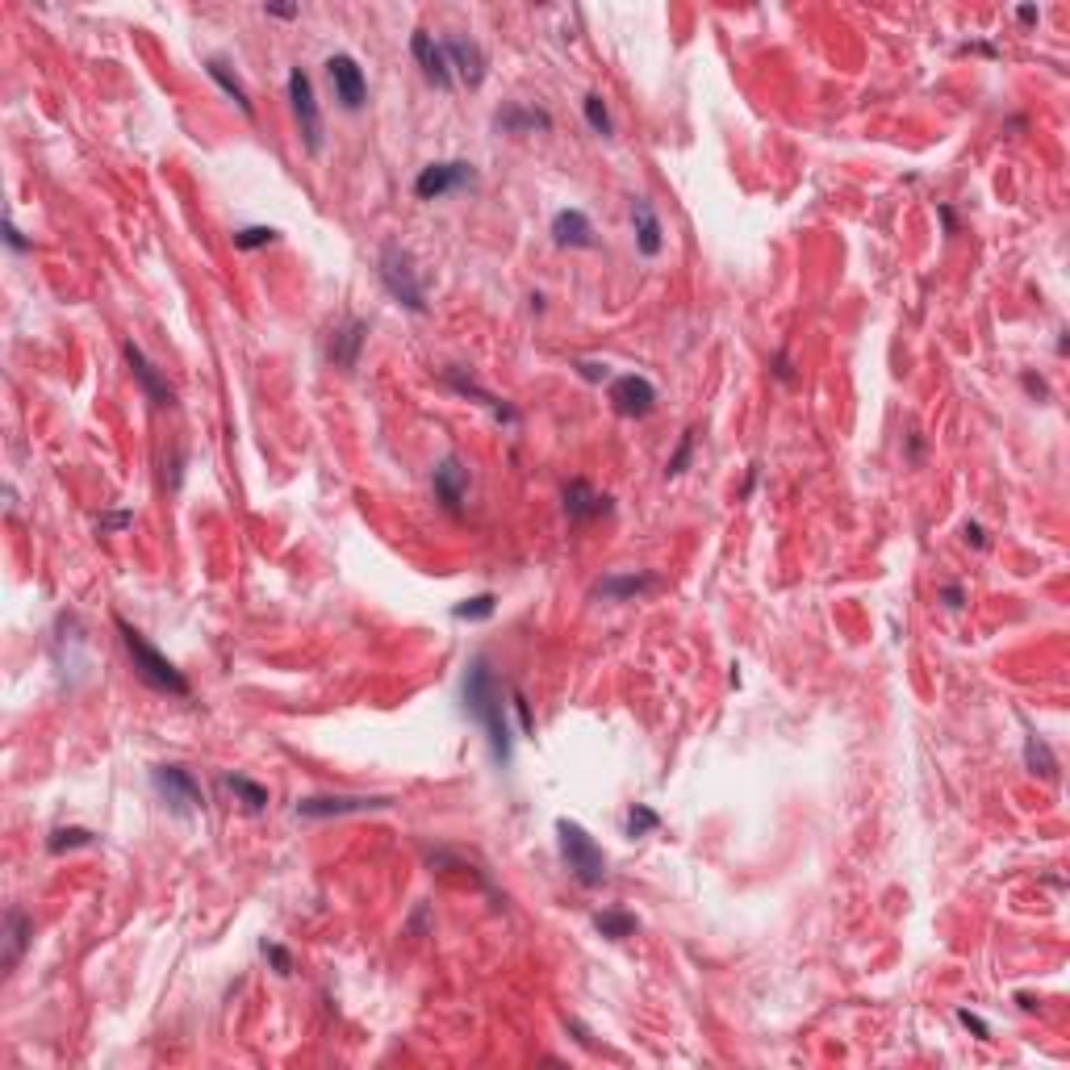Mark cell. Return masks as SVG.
<instances>
[{
  "label": "cell",
  "mask_w": 1070,
  "mask_h": 1070,
  "mask_svg": "<svg viewBox=\"0 0 1070 1070\" xmlns=\"http://www.w3.org/2000/svg\"><path fill=\"white\" fill-rule=\"evenodd\" d=\"M460 703H464V715L485 728L490 753L506 770L510 757H515V736H510V724H506V694H502V682H498L490 657H473L469 661L464 682H460Z\"/></svg>",
  "instance_id": "cell-1"
},
{
  "label": "cell",
  "mask_w": 1070,
  "mask_h": 1070,
  "mask_svg": "<svg viewBox=\"0 0 1070 1070\" xmlns=\"http://www.w3.org/2000/svg\"><path fill=\"white\" fill-rule=\"evenodd\" d=\"M113 627H118V636H122L126 653H130V661H134L138 682L151 686V690H159V694H172V699H189V694H193L189 678H184V673H180L164 653H159V648H155L143 632H138V627H130L122 615H113Z\"/></svg>",
  "instance_id": "cell-2"
},
{
  "label": "cell",
  "mask_w": 1070,
  "mask_h": 1070,
  "mask_svg": "<svg viewBox=\"0 0 1070 1070\" xmlns=\"http://www.w3.org/2000/svg\"><path fill=\"white\" fill-rule=\"evenodd\" d=\"M377 276H381V285L385 293L398 301L402 310L410 314H427V285H423V276H418L414 268V255L402 247V243H385L381 255H377Z\"/></svg>",
  "instance_id": "cell-3"
},
{
  "label": "cell",
  "mask_w": 1070,
  "mask_h": 1070,
  "mask_svg": "<svg viewBox=\"0 0 1070 1070\" xmlns=\"http://www.w3.org/2000/svg\"><path fill=\"white\" fill-rule=\"evenodd\" d=\"M556 845H561L565 866L581 887L594 891L607 882V853H602V845L577 820H556Z\"/></svg>",
  "instance_id": "cell-4"
},
{
  "label": "cell",
  "mask_w": 1070,
  "mask_h": 1070,
  "mask_svg": "<svg viewBox=\"0 0 1070 1070\" xmlns=\"http://www.w3.org/2000/svg\"><path fill=\"white\" fill-rule=\"evenodd\" d=\"M151 786L155 795L164 799V807L172 816H193V811H205V790L197 782V774L189 765H155L151 770Z\"/></svg>",
  "instance_id": "cell-5"
},
{
  "label": "cell",
  "mask_w": 1070,
  "mask_h": 1070,
  "mask_svg": "<svg viewBox=\"0 0 1070 1070\" xmlns=\"http://www.w3.org/2000/svg\"><path fill=\"white\" fill-rule=\"evenodd\" d=\"M464 189H477V168L469 159H439V164H427L414 176L418 201H444L448 193H464Z\"/></svg>",
  "instance_id": "cell-6"
},
{
  "label": "cell",
  "mask_w": 1070,
  "mask_h": 1070,
  "mask_svg": "<svg viewBox=\"0 0 1070 1070\" xmlns=\"http://www.w3.org/2000/svg\"><path fill=\"white\" fill-rule=\"evenodd\" d=\"M289 105H293V118H297V130H301V143H306L310 155L322 151V113H318V97H314V80L293 67L289 72Z\"/></svg>",
  "instance_id": "cell-7"
},
{
  "label": "cell",
  "mask_w": 1070,
  "mask_h": 1070,
  "mask_svg": "<svg viewBox=\"0 0 1070 1070\" xmlns=\"http://www.w3.org/2000/svg\"><path fill=\"white\" fill-rule=\"evenodd\" d=\"M393 807L389 795H310L297 799L301 820H339V816H364V811Z\"/></svg>",
  "instance_id": "cell-8"
},
{
  "label": "cell",
  "mask_w": 1070,
  "mask_h": 1070,
  "mask_svg": "<svg viewBox=\"0 0 1070 1070\" xmlns=\"http://www.w3.org/2000/svg\"><path fill=\"white\" fill-rule=\"evenodd\" d=\"M327 80H331V92L343 113H360L368 105V80H364V67L347 55V51H335L327 59Z\"/></svg>",
  "instance_id": "cell-9"
},
{
  "label": "cell",
  "mask_w": 1070,
  "mask_h": 1070,
  "mask_svg": "<svg viewBox=\"0 0 1070 1070\" xmlns=\"http://www.w3.org/2000/svg\"><path fill=\"white\" fill-rule=\"evenodd\" d=\"M364 343H368V322L347 314V318L335 322V331L327 335V352H322V356H327V364L339 368V372H356Z\"/></svg>",
  "instance_id": "cell-10"
},
{
  "label": "cell",
  "mask_w": 1070,
  "mask_h": 1070,
  "mask_svg": "<svg viewBox=\"0 0 1070 1070\" xmlns=\"http://www.w3.org/2000/svg\"><path fill=\"white\" fill-rule=\"evenodd\" d=\"M469 485H473V473H469V464H464L460 456H444L435 464V473H431V490H435V502L448 510V515H460L464 510V498H469Z\"/></svg>",
  "instance_id": "cell-11"
},
{
  "label": "cell",
  "mask_w": 1070,
  "mask_h": 1070,
  "mask_svg": "<svg viewBox=\"0 0 1070 1070\" xmlns=\"http://www.w3.org/2000/svg\"><path fill=\"white\" fill-rule=\"evenodd\" d=\"M444 55L452 63V76L460 84H469V88H481L485 84V72H490V59H485L481 51V42L469 38V34H452L444 38Z\"/></svg>",
  "instance_id": "cell-12"
},
{
  "label": "cell",
  "mask_w": 1070,
  "mask_h": 1070,
  "mask_svg": "<svg viewBox=\"0 0 1070 1070\" xmlns=\"http://www.w3.org/2000/svg\"><path fill=\"white\" fill-rule=\"evenodd\" d=\"M122 356H126V364H130V372H134L138 389L147 393V402H151L155 410H172V406H176V389H172L164 377H159V368L147 360V352H143V347H138L134 339H126Z\"/></svg>",
  "instance_id": "cell-13"
},
{
  "label": "cell",
  "mask_w": 1070,
  "mask_h": 1070,
  "mask_svg": "<svg viewBox=\"0 0 1070 1070\" xmlns=\"http://www.w3.org/2000/svg\"><path fill=\"white\" fill-rule=\"evenodd\" d=\"M611 406L623 414V418H644L653 414L657 406V385L640 377V372H623V377L611 381Z\"/></svg>",
  "instance_id": "cell-14"
},
{
  "label": "cell",
  "mask_w": 1070,
  "mask_h": 1070,
  "mask_svg": "<svg viewBox=\"0 0 1070 1070\" xmlns=\"http://www.w3.org/2000/svg\"><path fill=\"white\" fill-rule=\"evenodd\" d=\"M410 55H414V63H418V67H423L427 84L444 88V92L456 84V76H452V63H448V55H444V42H435L427 30H414V38H410Z\"/></svg>",
  "instance_id": "cell-15"
},
{
  "label": "cell",
  "mask_w": 1070,
  "mask_h": 1070,
  "mask_svg": "<svg viewBox=\"0 0 1070 1070\" xmlns=\"http://www.w3.org/2000/svg\"><path fill=\"white\" fill-rule=\"evenodd\" d=\"M565 515H569V523H590V519H602V515H611V506H615V498L611 494H602V490H594L590 481H569L565 485Z\"/></svg>",
  "instance_id": "cell-16"
},
{
  "label": "cell",
  "mask_w": 1070,
  "mask_h": 1070,
  "mask_svg": "<svg viewBox=\"0 0 1070 1070\" xmlns=\"http://www.w3.org/2000/svg\"><path fill=\"white\" fill-rule=\"evenodd\" d=\"M632 230H636V251L644 260H657L661 247H665V230H661V218L648 197H636L632 201Z\"/></svg>",
  "instance_id": "cell-17"
},
{
  "label": "cell",
  "mask_w": 1070,
  "mask_h": 1070,
  "mask_svg": "<svg viewBox=\"0 0 1070 1070\" xmlns=\"http://www.w3.org/2000/svg\"><path fill=\"white\" fill-rule=\"evenodd\" d=\"M494 126L502 134H548L552 130V113L540 109V105H502L494 113Z\"/></svg>",
  "instance_id": "cell-18"
},
{
  "label": "cell",
  "mask_w": 1070,
  "mask_h": 1070,
  "mask_svg": "<svg viewBox=\"0 0 1070 1070\" xmlns=\"http://www.w3.org/2000/svg\"><path fill=\"white\" fill-rule=\"evenodd\" d=\"M552 239H556V247H573V251H590L598 243L594 222L581 214V209H561V214L552 218Z\"/></svg>",
  "instance_id": "cell-19"
},
{
  "label": "cell",
  "mask_w": 1070,
  "mask_h": 1070,
  "mask_svg": "<svg viewBox=\"0 0 1070 1070\" xmlns=\"http://www.w3.org/2000/svg\"><path fill=\"white\" fill-rule=\"evenodd\" d=\"M30 937H34V920H30L26 912H21V907H9V912H5V958H0L5 974H13L17 962L26 958Z\"/></svg>",
  "instance_id": "cell-20"
},
{
  "label": "cell",
  "mask_w": 1070,
  "mask_h": 1070,
  "mask_svg": "<svg viewBox=\"0 0 1070 1070\" xmlns=\"http://www.w3.org/2000/svg\"><path fill=\"white\" fill-rule=\"evenodd\" d=\"M648 590H657V577L653 573H611L602 577L594 586V598H607V602H632Z\"/></svg>",
  "instance_id": "cell-21"
},
{
  "label": "cell",
  "mask_w": 1070,
  "mask_h": 1070,
  "mask_svg": "<svg viewBox=\"0 0 1070 1070\" xmlns=\"http://www.w3.org/2000/svg\"><path fill=\"white\" fill-rule=\"evenodd\" d=\"M448 385L460 393V398H473V402H481V406L490 410L494 418H502V423H519V410H515V406H506L502 398H494L490 389H481L473 377H464L460 368H448Z\"/></svg>",
  "instance_id": "cell-22"
},
{
  "label": "cell",
  "mask_w": 1070,
  "mask_h": 1070,
  "mask_svg": "<svg viewBox=\"0 0 1070 1070\" xmlns=\"http://www.w3.org/2000/svg\"><path fill=\"white\" fill-rule=\"evenodd\" d=\"M205 72H209V80H214V84H218V88L226 92V97H230V101H235V105H239V113H243V118H255V105H251V92L243 88V80H239L235 72H230V63H226V59H218V55H209V59H205Z\"/></svg>",
  "instance_id": "cell-23"
},
{
  "label": "cell",
  "mask_w": 1070,
  "mask_h": 1070,
  "mask_svg": "<svg viewBox=\"0 0 1070 1070\" xmlns=\"http://www.w3.org/2000/svg\"><path fill=\"white\" fill-rule=\"evenodd\" d=\"M1025 765H1029L1037 778H1045V782L1058 778V757L1050 753V744H1045V736H1037V732L1025 736Z\"/></svg>",
  "instance_id": "cell-24"
},
{
  "label": "cell",
  "mask_w": 1070,
  "mask_h": 1070,
  "mask_svg": "<svg viewBox=\"0 0 1070 1070\" xmlns=\"http://www.w3.org/2000/svg\"><path fill=\"white\" fill-rule=\"evenodd\" d=\"M594 928L607 941H627V937H636V928H640V920L632 916V912H623V907H607V912H598L594 916Z\"/></svg>",
  "instance_id": "cell-25"
},
{
  "label": "cell",
  "mask_w": 1070,
  "mask_h": 1070,
  "mask_svg": "<svg viewBox=\"0 0 1070 1070\" xmlns=\"http://www.w3.org/2000/svg\"><path fill=\"white\" fill-rule=\"evenodd\" d=\"M222 786H226L230 795H235V799H239L247 811H264V807H268V799H272L264 782H251V778H243V774H226V778H222Z\"/></svg>",
  "instance_id": "cell-26"
},
{
  "label": "cell",
  "mask_w": 1070,
  "mask_h": 1070,
  "mask_svg": "<svg viewBox=\"0 0 1070 1070\" xmlns=\"http://www.w3.org/2000/svg\"><path fill=\"white\" fill-rule=\"evenodd\" d=\"M88 845H97V832L92 828H55L51 832V841H46V853H55V857H63V853H72V849H88Z\"/></svg>",
  "instance_id": "cell-27"
},
{
  "label": "cell",
  "mask_w": 1070,
  "mask_h": 1070,
  "mask_svg": "<svg viewBox=\"0 0 1070 1070\" xmlns=\"http://www.w3.org/2000/svg\"><path fill=\"white\" fill-rule=\"evenodd\" d=\"M581 113H586V122H590V130H594V134H602V138H615L611 109H607V101H602L598 92H586V101H581Z\"/></svg>",
  "instance_id": "cell-28"
},
{
  "label": "cell",
  "mask_w": 1070,
  "mask_h": 1070,
  "mask_svg": "<svg viewBox=\"0 0 1070 1070\" xmlns=\"http://www.w3.org/2000/svg\"><path fill=\"white\" fill-rule=\"evenodd\" d=\"M498 611V598L485 590V594H473V598H464L452 607V619H464V623H473V619H490Z\"/></svg>",
  "instance_id": "cell-29"
},
{
  "label": "cell",
  "mask_w": 1070,
  "mask_h": 1070,
  "mask_svg": "<svg viewBox=\"0 0 1070 1070\" xmlns=\"http://www.w3.org/2000/svg\"><path fill=\"white\" fill-rule=\"evenodd\" d=\"M657 828H661V816H657V811L648 807V803H636L632 811H627V820H623V832L632 836V841H636V836L657 832Z\"/></svg>",
  "instance_id": "cell-30"
},
{
  "label": "cell",
  "mask_w": 1070,
  "mask_h": 1070,
  "mask_svg": "<svg viewBox=\"0 0 1070 1070\" xmlns=\"http://www.w3.org/2000/svg\"><path fill=\"white\" fill-rule=\"evenodd\" d=\"M276 239H281V230L276 226H239L235 230V247L239 251H260V247H268Z\"/></svg>",
  "instance_id": "cell-31"
},
{
  "label": "cell",
  "mask_w": 1070,
  "mask_h": 1070,
  "mask_svg": "<svg viewBox=\"0 0 1070 1070\" xmlns=\"http://www.w3.org/2000/svg\"><path fill=\"white\" fill-rule=\"evenodd\" d=\"M694 444H699V431H686V435H682V444H678V452H673V456H669V464H665V477H669V481H673V477H682V473L690 469Z\"/></svg>",
  "instance_id": "cell-32"
},
{
  "label": "cell",
  "mask_w": 1070,
  "mask_h": 1070,
  "mask_svg": "<svg viewBox=\"0 0 1070 1070\" xmlns=\"http://www.w3.org/2000/svg\"><path fill=\"white\" fill-rule=\"evenodd\" d=\"M260 953H264V962L276 970V974H293V953L285 945H276V941H260Z\"/></svg>",
  "instance_id": "cell-33"
},
{
  "label": "cell",
  "mask_w": 1070,
  "mask_h": 1070,
  "mask_svg": "<svg viewBox=\"0 0 1070 1070\" xmlns=\"http://www.w3.org/2000/svg\"><path fill=\"white\" fill-rule=\"evenodd\" d=\"M958 1025H962V1029H970V1033L979 1037V1041H987V1037H991V1025H987L983 1016H974L970 1008H958Z\"/></svg>",
  "instance_id": "cell-34"
},
{
  "label": "cell",
  "mask_w": 1070,
  "mask_h": 1070,
  "mask_svg": "<svg viewBox=\"0 0 1070 1070\" xmlns=\"http://www.w3.org/2000/svg\"><path fill=\"white\" fill-rule=\"evenodd\" d=\"M1020 385H1025V393H1029V398H1037V402L1050 398V385H1045L1037 372H1020Z\"/></svg>",
  "instance_id": "cell-35"
},
{
  "label": "cell",
  "mask_w": 1070,
  "mask_h": 1070,
  "mask_svg": "<svg viewBox=\"0 0 1070 1070\" xmlns=\"http://www.w3.org/2000/svg\"><path fill=\"white\" fill-rule=\"evenodd\" d=\"M130 523H134V515H130V510H113V515L97 519V527H101V531H126Z\"/></svg>",
  "instance_id": "cell-36"
},
{
  "label": "cell",
  "mask_w": 1070,
  "mask_h": 1070,
  "mask_svg": "<svg viewBox=\"0 0 1070 1070\" xmlns=\"http://www.w3.org/2000/svg\"><path fill=\"white\" fill-rule=\"evenodd\" d=\"M941 602H945L949 611H962L966 607V590L958 586V581H953V586H941Z\"/></svg>",
  "instance_id": "cell-37"
},
{
  "label": "cell",
  "mask_w": 1070,
  "mask_h": 1070,
  "mask_svg": "<svg viewBox=\"0 0 1070 1070\" xmlns=\"http://www.w3.org/2000/svg\"><path fill=\"white\" fill-rule=\"evenodd\" d=\"M510 703H515V711H519V724H523V732L531 736V732H535V719H531V707H527V699H523V690H515V694H510Z\"/></svg>",
  "instance_id": "cell-38"
},
{
  "label": "cell",
  "mask_w": 1070,
  "mask_h": 1070,
  "mask_svg": "<svg viewBox=\"0 0 1070 1070\" xmlns=\"http://www.w3.org/2000/svg\"><path fill=\"white\" fill-rule=\"evenodd\" d=\"M577 372H581L586 381H607V377H611V368H607V364H590V360H577Z\"/></svg>",
  "instance_id": "cell-39"
},
{
  "label": "cell",
  "mask_w": 1070,
  "mask_h": 1070,
  "mask_svg": "<svg viewBox=\"0 0 1070 1070\" xmlns=\"http://www.w3.org/2000/svg\"><path fill=\"white\" fill-rule=\"evenodd\" d=\"M5 243H9L13 251H30V247H34V243H30V239H26V235H21V230H17V226H13V218L5 222Z\"/></svg>",
  "instance_id": "cell-40"
},
{
  "label": "cell",
  "mask_w": 1070,
  "mask_h": 1070,
  "mask_svg": "<svg viewBox=\"0 0 1070 1070\" xmlns=\"http://www.w3.org/2000/svg\"><path fill=\"white\" fill-rule=\"evenodd\" d=\"M962 535H966V544H974V548H987V531H983V523H966V527H962Z\"/></svg>",
  "instance_id": "cell-41"
},
{
  "label": "cell",
  "mask_w": 1070,
  "mask_h": 1070,
  "mask_svg": "<svg viewBox=\"0 0 1070 1070\" xmlns=\"http://www.w3.org/2000/svg\"><path fill=\"white\" fill-rule=\"evenodd\" d=\"M774 377H778V381H795V372H790V356H786V352L774 356Z\"/></svg>",
  "instance_id": "cell-42"
},
{
  "label": "cell",
  "mask_w": 1070,
  "mask_h": 1070,
  "mask_svg": "<svg viewBox=\"0 0 1070 1070\" xmlns=\"http://www.w3.org/2000/svg\"><path fill=\"white\" fill-rule=\"evenodd\" d=\"M264 13H268V17H285V21H289V17H297L301 9H297V5H264Z\"/></svg>",
  "instance_id": "cell-43"
},
{
  "label": "cell",
  "mask_w": 1070,
  "mask_h": 1070,
  "mask_svg": "<svg viewBox=\"0 0 1070 1070\" xmlns=\"http://www.w3.org/2000/svg\"><path fill=\"white\" fill-rule=\"evenodd\" d=\"M1037 17H1041V13H1037L1033 5H1020V9H1016V21H1020V26H1037Z\"/></svg>",
  "instance_id": "cell-44"
},
{
  "label": "cell",
  "mask_w": 1070,
  "mask_h": 1070,
  "mask_svg": "<svg viewBox=\"0 0 1070 1070\" xmlns=\"http://www.w3.org/2000/svg\"><path fill=\"white\" fill-rule=\"evenodd\" d=\"M423 928H427V907H418V912H414V920H410V933L418 937V933H423Z\"/></svg>",
  "instance_id": "cell-45"
},
{
  "label": "cell",
  "mask_w": 1070,
  "mask_h": 1070,
  "mask_svg": "<svg viewBox=\"0 0 1070 1070\" xmlns=\"http://www.w3.org/2000/svg\"><path fill=\"white\" fill-rule=\"evenodd\" d=\"M941 222H945V230L953 235V230H958V218H953V209L949 205H941Z\"/></svg>",
  "instance_id": "cell-46"
}]
</instances>
